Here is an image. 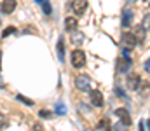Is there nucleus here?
I'll list each match as a JSON object with an SVG mask.
<instances>
[{
    "instance_id": "1",
    "label": "nucleus",
    "mask_w": 150,
    "mask_h": 131,
    "mask_svg": "<svg viewBox=\"0 0 150 131\" xmlns=\"http://www.w3.org/2000/svg\"><path fill=\"white\" fill-rule=\"evenodd\" d=\"M75 87L79 91H91L93 89V81L87 75H77L75 77Z\"/></svg>"
},
{
    "instance_id": "2",
    "label": "nucleus",
    "mask_w": 150,
    "mask_h": 131,
    "mask_svg": "<svg viewBox=\"0 0 150 131\" xmlns=\"http://www.w3.org/2000/svg\"><path fill=\"white\" fill-rule=\"evenodd\" d=\"M72 65H74L75 68H82V67H86V52H84V51L77 49V51L72 52Z\"/></svg>"
},
{
    "instance_id": "3",
    "label": "nucleus",
    "mask_w": 150,
    "mask_h": 131,
    "mask_svg": "<svg viewBox=\"0 0 150 131\" xmlns=\"http://www.w3.org/2000/svg\"><path fill=\"white\" fill-rule=\"evenodd\" d=\"M89 98H91V103H93V107H96V108H101L103 107V94L98 91V89H91L89 91Z\"/></svg>"
},
{
    "instance_id": "4",
    "label": "nucleus",
    "mask_w": 150,
    "mask_h": 131,
    "mask_svg": "<svg viewBox=\"0 0 150 131\" xmlns=\"http://www.w3.org/2000/svg\"><path fill=\"white\" fill-rule=\"evenodd\" d=\"M140 84H142V79H140L138 74H129V75H127V81H126L127 89H131V91H138Z\"/></svg>"
},
{
    "instance_id": "5",
    "label": "nucleus",
    "mask_w": 150,
    "mask_h": 131,
    "mask_svg": "<svg viewBox=\"0 0 150 131\" xmlns=\"http://www.w3.org/2000/svg\"><path fill=\"white\" fill-rule=\"evenodd\" d=\"M120 42L124 44V47H127V49H134V47H136V44H138V40H136V37H134L133 33L124 32V33H122V37H120Z\"/></svg>"
},
{
    "instance_id": "6",
    "label": "nucleus",
    "mask_w": 150,
    "mask_h": 131,
    "mask_svg": "<svg viewBox=\"0 0 150 131\" xmlns=\"http://www.w3.org/2000/svg\"><path fill=\"white\" fill-rule=\"evenodd\" d=\"M87 9V0H72V11L77 16H82Z\"/></svg>"
},
{
    "instance_id": "7",
    "label": "nucleus",
    "mask_w": 150,
    "mask_h": 131,
    "mask_svg": "<svg viewBox=\"0 0 150 131\" xmlns=\"http://www.w3.org/2000/svg\"><path fill=\"white\" fill-rule=\"evenodd\" d=\"M129 67H131V59L129 58H119L117 59V72L119 74H126L127 70H129Z\"/></svg>"
},
{
    "instance_id": "8",
    "label": "nucleus",
    "mask_w": 150,
    "mask_h": 131,
    "mask_svg": "<svg viewBox=\"0 0 150 131\" xmlns=\"http://www.w3.org/2000/svg\"><path fill=\"white\" fill-rule=\"evenodd\" d=\"M115 115H117V117L126 124V126H131V115L127 114V110H126V108H117V110H115Z\"/></svg>"
},
{
    "instance_id": "9",
    "label": "nucleus",
    "mask_w": 150,
    "mask_h": 131,
    "mask_svg": "<svg viewBox=\"0 0 150 131\" xmlns=\"http://www.w3.org/2000/svg\"><path fill=\"white\" fill-rule=\"evenodd\" d=\"M120 23H122V28H129L131 23H133V12H131V11H124Z\"/></svg>"
},
{
    "instance_id": "10",
    "label": "nucleus",
    "mask_w": 150,
    "mask_h": 131,
    "mask_svg": "<svg viewBox=\"0 0 150 131\" xmlns=\"http://www.w3.org/2000/svg\"><path fill=\"white\" fill-rule=\"evenodd\" d=\"M16 9V0H4L2 2V12L4 14H11Z\"/></svg>"
},
{
    "instance_id": "11",
    "label": "nucleus",
    "mask_w": 150,
    "mask_h": 131,
    "mask_svg": "<svg viewBox=\"0 0 150 131\" xmlns=\"http://www.w3.org/2000/svg\"><path fill=\"white\" fill-rule=\"evenodd\" d=\"M145 33H147V30H145L142 25L134 26V30H133V35L136 37V40H138V42H143V40H145Z\"/></svg>"
},
{
    "instance_id": "12",
    "label": "nucleus",
    "mask_w": 150,
    "mask_h": 131,
    "mask_svg": "<svg viewBox=\"0 0 150 131\" xmlns=\"http://www.w3.org/2000/svg\"><path fill=\"white\" fill-rule=\"evenodd\" d=\"M77 19L75 18H67L65 19V28L68 30V32H74V30H77Z\"/></svg>"
},
{
    "instance_id": "13",
    "label": "nucleus",
    "mask_w": 150,
    "mask_h": 131,
    "mask_svg": "<svg viewBox=\"0 0 150 131\" xmlns=\"http://www.w3.org/2000/svg\"><path fill=\"white\" fill-rule=\"evenodd\" d=\"M84 33H80V32H77V30H74L72 32V42L74 44H77V45H80V44L84 42Z\"/></svg>"
},
{
    "instance_id": "14",
    "label": "nucleus",
    "mask_w": 150,
    "mask_h": 131,
    "mask_svg": "<svg viewBox=\"0 0 150 131\" xmlns=\"http://www.w3.org/2000/svg\"><path fill=\"white\" fill-rule=\"evenodd\" d=\"M37 2L42 5V9H44V14H45V16H51V14H52V7H51L49 0H37Z\"/></svg>"
},
{
    "instance_id": "15",
    "label": "nucleus",
    "mask_w": 150,
    "mask_h": 131,
    "mask_svg": "<svg viewBox=\"0 0 150 131\" xmlns=\"http://www.w3.org/2000/svg\"><path fill=\"white\" fill-rule=\"evenodd\" d=\"M58 56H59V61H65V45H63V39L58 40Z\"/></svg>"
},
{
    "instance_id": "16",
    "label": "nucleus",
    "mask_w": 150,
    "mask_h": 131,
    "mask_svg": "<svg viewBox=\"0 0 150 131\" xmlns=\"http://www.w3.org/2000/svg\"><path fill=\"white\" fill-rule=\"evenodd\" d=\"M56 114H58V115H65V114H67V107H65V103H63L61 100L56 103Z\"/></svg>"
},
{
    "instance_id": "17",
    "label": "nucleus",
    "mask_w": 150,
    "mask_h": 131,
    "mask_svg": "<svg viewBox=\"0 0 150 131\" xmlns=\"http://www.w3.org/2000/svg\"><path fill=\"white\" fill-rule=\"evenodd\" d=\"M110 126H112V124H110V121H108V119H101V121H100V124H98V128H101V131H112Z\"/></svg>"
},
{
    "instance_id": "18",
    "label": "nucleus",
    "mask_w": 150,
    "mask_h": 131,
    "mask_svg": "<svg viewBox=\"0 0 150 131\" xmlns=\"http://www.w3.org/2000/svg\"><path fill=\"white\" fill-rule=\"evenodd\" d=\"M113 131H129V126H126V124L120 121V123H115V124H113Z\"/></svg>"
},
{
    "instance_id": "19",
    "label": "nucleus",
    "mask_w": 150,
    "mask_h": 131,
    "mask_svg": "<svg viewBox=\"0 0 150 131\" xmlns=\"http://www.w3.org/2000/svg\"><path fill=\"white\" fill-rule=\"evenodd\" d=\"M16 98H18L19 101H23L25 105H28V107H32V105H33V101H32V100H28V98H25L23 94H16Z\"/></svg>"
},
{
    "instance_id": "20",
    "label": "nucleus",
    "mask_w": 150,
    "mask_h": 131,
    "mask_svg": "<svg viewBox=\"0 0 150 131\" xmlns=\"http://www.w3.org/2000/svg\"><path fill=\"white\" fill-rule=\"evenodd\" d=\"M142 26H143L145 30H149V32H150V14H147V16L143 18V21H142Z\"/></svg>"
},
{
    "instance_id": "21",
    "label": "nucleus",
    "mask_w": 150,
    "mask_h": 131,
    "mask_svg": "<svg viewBox=\"0 0 150 131\" xmlns=\"http://www.w3.org/2000/svg\"><path fill=\"white\" fill-rule=\"evenodd\" d=\"M0 126H2V128H7V126H9V117L4 115V114H0Z\"/></svg>"
},
{
    "instance_id": "22",
    "label": "nucleus",
    "mask_w": 150,
    "mask_h": 131,
    "mask_svg": "<svg viewBox=\"0 0 150 131\" xmlns=\"http://www.w3.org/2000/svg\"><path fill=\"white\" fill-rule=\"evenodd\" d=\"M38 115H40L42 119H51V117H52V114H51L49 110H40V112H38Z\"/></svg>"
},
{
    "instance_id": "23",
    "label": "nucleus",
    "mask_w": 150,
    "mask_h": 131,
    "mask_svg": "<svg viewBox=\"0 0 150 131\" xmlns=\"http://www.w3.org/2000/svg\"><path fill=\"white\" fill-rule=\"evenodd\" d=\"M11 33H16V28H14V26H9L7 30H4V32H2V37H7V35H11Z\"/></svg>"
},
{
    "instance_id": "24",
    "label": "nucleus",
    "mask_w": 150,
    "mask_h": 131,
    "mask_svg": "<svg viewBox=\"0 0 150 131\" xmlns=\"http://www.w3.org/2000/svg\"><path fill=\"white\" fill-rule=\"evenodd\" d=\"M79 110L80 114H89V107H86L84 103H79Z\"/></svg>"
},
{
    "instance_id": "25",
    "label": "nucleus",
    "mask_w": 150,
    "mask_h": 131,
    "mask_svg": "<svg viewBox=\"0 0 150 131\" xmlns=\"http://www.w3.org/2000/svg\"><path fill=\"white\" fill-rule=\"evenodd\" d=\"M115 93H117V94H119L120 98H126V94H124V91H122V89H120V87H119V86L115 87Z\"/></svg>"
},
{
    "instance_id": "26",
    "label": "nucleus",
    "mask_w": 150,
    "mask_h": 131,
    "mask_svg": "<svg viewBox=\"0 0 150 131\" xmlns=\"http://www.w3.org/2000/svg\"><path fill=\"white\" fill-rule=\"evenodd\" d=\"M33 131H44V126L40 123H37V124H33Z\"/></svg>"
},
{
    "instance_id": "27",
    "label": "nucleus",
    "mask_w": 150,
    "mask_h": 131,
    "mask_svg": "<svg viewBox=\"0 0 150 131\" xmlns=\"http://www.w3.org/2000/svg\"><path fill=\"white\" fill-rule=\"evenodd\" d=\"M145 68H147V70H150V59L147 61V63H145Z\"/></svg>"
},
{
    "instance_id": "28",
    "label": "nucleus",
    "mask_w": 150,
    "mask_h": 131,
    "mask_svg": "<svg viewBox=\"0 0 150 131\" xmlns=\"http://www.w3.org/2000/svg\"><path fill=\"white\" fill-rule=\"evenodd\" d=\"M138 131H145V128H143V123H140V130Z\"/></svg>"
},
{
    "instance_id": "29",
    "label": "nucleus",
    "mask_w": 150,
    "mask_h": 131,
    "mask_svg": "<svg viewBox=\"0 0 150 131\" xmlns=\"http://www.w3.org/2000/svg\"><path fill=\"white\" fill-rule=\"evenodd\" d=\"M0 87H4V81H0Z\"/></svg>"
},
{
    "instance_id": "30",
    "label": "nucleus",
    "mask_w": 150,
    "mask_h": 131,
    "mask_svg": "<svg viewBox=\"0 0 150 131\" xmlns=\"http://www.w3.org/2000/svg\"><path fill=\"white\" fill-rule=\"evenodd\" d=\"M147 126H149V130H150V121H147Z\"/></svg>"
},
{
    "instance_id": "31",
    "label": "nucleus",
    "mask_w": 150,
    "mask_h": 131,
    "mask_svg": "<svg viewBox=\"0 0 150 131\" xmlns=\"http://www.w3.org/2000/svg\"><path fill=\"white\" fill-rule=\"evenodd\" d=\"M0 58H2V51H0Z\"/></svg>"
}]
</instances>
